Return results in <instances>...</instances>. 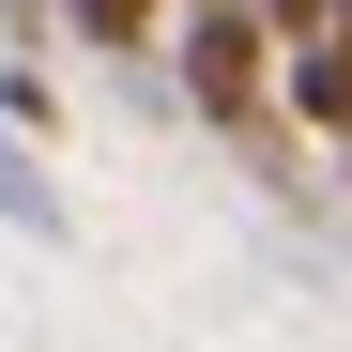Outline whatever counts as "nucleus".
<instances>
[{
  "label": "nucleus",
  "instance_id": "1",
  "mask_svg": "<svg viewBox=\"0 0 352 352\" xmlns=\"http://www.w3.org/2000/svg\"><path fill=\"white\" fill-rule=\"evenodd\" d=\"M168 77L199 92V123L261 138V123H276V77H291V46L261 31V0H199V16L168 31Z\"/></svg>",
  "mask_w": 352,
  "mask_h": 352
},
{
  "label": "nucleus",
  "instance_id": "2",
  "mask_svg": "<svg viewBox=\"0 0 352 352\" xmlns=\"http://www.w3.org/2000/svg\"><path fill=\"white\" fill-rule=\"evenodd\" d=\"M62 31L92 62H168V31H184V0H62Z\"/></svg>",
  "mask_w": 352,
  "mask_h": 352
},
{
  "label": "nucleus",
  "instance_id": "3",
  "mask_svg": "<svg viewBox=\"0 0 352 352\" xmlns=\"http://www.w3.org/2000/svg\"><path fill=\"white\" fill-rule=\"evenodd\" d=\"M276 107H291V123H307L322 153H352V46H307V62L276 77Z\"/></svg>",
  "mask_w": 352,
  "mask_h": 352
},
{
  "label": "nucleus",
  "instance_id": "4",
  "mask_svg": "<svg viewBox=\"0 0 352 352\" xmlns=\"http://www.w3.org/2000/svg\"><path fill=\"white\" fill-rule=\"evenodd\" d=\"M0 230H31V245H62V184H46V138H16V123H0Z\"/></svg>",
  "mask_w": 352,
  "mask_h": 352
},
{
  "label": "nucleus",
  "instance_id": "5",
  "mask_svg": "<svg viewBox=\"0 0 352 352\" xmlns=\"http://www.w3.org/2000/svg\"><path fill=\"white\" fill-rule=\"evenodd\" d=\"M261 31L291 46V62H307V46H337V0H261Z\"/></svg>",
  "mask_w": 352,
  "mask_h": 352
},
{
  "label": "nucleus",
  "instance_id": "6",
  "mask_svg": "<svg viewBox=\"0 0 352 352\" xmlns=\"http://www.w3.org/2000/svg\"><path fill=\"white\" fill-rule=\"evenodd\" d=\"M184 16H199V0H184Z\"/></svg>",
  "mask_w": 352,
  "mask_h": 352
}]
</instances>
